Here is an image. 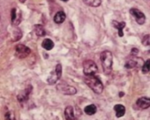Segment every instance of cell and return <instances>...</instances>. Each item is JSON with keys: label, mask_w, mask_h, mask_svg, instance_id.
I'll list each match as a JSON object with an SVG mask.
<instances>
[{"label": "cell", "mask_w": 150, "mask_h": 120, "mask_svg": "<svg viewBox=\"0 0 150 120\" xmlns=\"http://www.w3.org/2000/svg\"><path fill=\"white\" fill-rule=\"evenodd\" d=\"M102 65L103 71L105 75H110L112 71V65H113V55L109 50L103 51L100 56Z\"/></svg>", "instance_id": "6da1fadb"}, {"label": "cell", "mask_w": 150, "mask_h": 120, "mask_svg": "<svg viewBox=\"0 0 150 120\" xmlns=\"http://www.w3.org/2000/svg\"><path fill=\"white\" fill-rule=\"evenodd\" d=\"M85 83H87L89 88L96 94H101L104 89L101 81L99 80L95 75H91V76H87L84 78Z\"/></svg>", "instance_id": "7a4b0ae2"}, {"label": "cell", "mask_w": 150, "mask_h": 120, "mask_svg": "<svg viewBox=\"0 0 150 120\" xmlns=\"http://www.w3.org/2000/svg\"><path fill=\"white\" fill-rule=\"evenodd\" d=\"M83 72L86 76L95 75L98 71V66L92 60H86L83 62Z\"/></svg>", "instance_id": "3957f363"}, {"label": "cell", "mask_w": 150, "mask_h": 120, "mask_svg": "<svg viewBox=\"0 0 150 120\" xmlns=\"http://www.w3.org/2000/svg\"><path fill=\"white\" fill-rule=\"evenodd\" d=\"M56 89L58 91H59L61 93L64 95H73L77 93V89L74 86L68 85L65 82H61L59 83L56 86Z\"/></svg>", "instance_id": "277c9868"}, {"label": "cell", "mask_w": 150, "mask_h": 120, "mask_svg": "<svg viewBox=\"0 0 150 120\" xmlns=\"http://www.w3.org/2000/svg\"><path fill=\"white\" fill-rule=\"evenodd\" d=\"M31 53V50L23 44H17L15 47V55L20 59H24Z\"/></svg>", "instance_id": "5b68a950"}, {"label": "cell", "mask_w": 150, "mask_h": 120, "mask_svg": "<svg viewBox=\"0 0 150 120\" xmlns=\"http://www.w3.org/2000/svg\"><path fill=\"white\" fill-rule=\"evenodd\" d=\"M130 13L133 17L135 18L136 21L138 24L140 25H143L145 23L146 20V17L143 12H141L140 10H138L137 9H131L130 10Z\"/></svg>", "instance_id": "8992f818"}, {"label": "cell", "mask_w": 150, "mask_h": 120, "mask_svg": "<svg viewBox=\"0 0 150 120\" xmlns=\"http://www.w3.org/2000/svg\"><path fill=\"white\" fill-rule=\"evenodd\" d=\"M32 90V87L31 86H29L26 89H25L23 91L21 92V93L17 96V98H18L19 102L21 103V102L27 101L28 98H29V94L31 93Z\"/></svg>", "instance_id": "52a82bcc"}, {"label": "cell", "mask_w": 150, "mask_h": 120, "mask_svg": "<svg viewBox=\"0 0 150 120\" xmlns=\"http://www.w3.org/2000/svg\"><path fill=\"white\" fill-rule=\"evenodd\" d=\"M137 105L140 109H147L150 107V98L142 97L137 101Z\"/></svg>", "instance_id": "ba28073f"}, {"label": "cell", "mask_w": 150, "mask_h": 120, "mask_svg": "<svg viewBox=\"0 0 150 120\" xmlns=\"http://www.w3.org/2000/svg\"><path fill=\"white\" fill-rule=\"evenodd\" d=\"M21 20V14L20 13H17L16 9H13L11 10V22L13 25H18L20 23Z\"/></svg>", "instance_id": "9c48e42d"}, {"label": "cell", "mask_w": 150, "mask_h": 120, "mask_svg": "<svg viewBox=\"0 0 150 120\" xmlns=\"http://www.w3.org/2000/svg\"><path fill=\"white\" fill-rule=\"evenodd\" d=\"M112 25L113 26L114 28L118 29L119 31V35L120 37H122L124 35L123 33V29L126 26V23L125 22H117V21L113 20L112 22Z\"/></svg>", "instance_id": "30bf717a"}, {"label": "cell", "mask_w": 150, "mask_h": 120, "mask_svg": "<svg viewBox=\"0 0 150 120\" xmlns=\"http://www.w3.org/2000/svg\"><path fill=\"white\" fill-rule=\"evenodd\" d=\"M65 117L66 120L75 119V115L74 113V108L71 106H68L65 110Z\"/></svg>", "instance_id": "8fae6325"}, {"label": "cell", "mask_w": 150, "mask_h": 120, "mask_svg": "<svg viewBox=\"0 0 150 120\" xmlns=\"http://www.w3.org/2000/svg\"><path fill=\"white\" fill-rule=\"evenodd\" d=\"M114 110L116 111V116L117 118L123 116L126 113V107L122 104H116L114 106Z\"/></svg>", "instance_id": "7c38bea8"}, {"label": "cell", "mask_w": 150, "mask_h": 120, "mask_svg": "<svg viewBox=\"0 0 150 120\" xmlns=\"http://www.w3.org/2000/svg\"><path fill=\"white\" fill-rule=\"evenodd\" d=\"M65 14L63 11H59L56 14L55 17H54V21L56 23H62L65 21Z\"/></svg>", "instance_id": "4fadbf2b"}, {"label": "cell", "mask_w": 150, "mask_h": 120, "mask_svg": "<svg viewBox=\"0 0 150 120\" xmlns=\"http://www.w3.org/2000/svg\"><path fill=\"white\" fill-rule=\"evenodd\" d=\"M42 47L47 50H52L54 47V43L52 40L49 39V38H46L42 42Z\"/></svg>", "instance_id": "5bb4252c"}, {"label": "cell", "mask_w": 150, "mask_h": 120, "mask_svg": "<svg viewBox=\"0 0 150 120\" xmlns=\"http://www.w3.org/2000/svg\"><path fill=\"white\" fill-rule=\"evenodd\" d=\"M85 113L89 115V116H92L93 114H95L97 111L96 106L94 104H90V105L87 106L84 109Z\"/></svg>", "instance_id": "9a60e30c"}, {"label": "cell", "mask_w": 150, "mask_h": 120, "mask_svg": "<svg viewBox=\"0 0 150 120\" xmlns=\"http://www.w3.org/2000/svg\"><path fill=\"white\" fill-rule=\"evenodd\" d=\"M35 32L36 35L39 37H43L46 35L45 29L43 26L41 25H35Z\"/></svg>", "instance_id": "2e32d148"}, {"label": "cell", "mask_w": 150, "mask_h": 120, "mask_svg": "<svg viewBox=\"0 0 150 120\" xmlns=\"http://www.w3.org/2000/svg\"><path fill=\"white\" fill-rule=\"evenodd\" d=\"M87 5L92 7H98L101 5V0H83Z\"/></svg>", "instance_id": "e0dca14e"}, {"label": "cell", "mask_w": 150, "mask_h": 120, "mask_svg": "<svg viewBox=\"0 0 150 120\" xmlns=\"http://www.w3.org/2000/svg\"><path fill=\"white\" fill-rule=\"evenodd\" d=\"M21 38H22V32L19 29H15V31L14 32V35H13L14 42H17Z\"/></svg>", "instance_id": "ac0fdd59"}, {"label": "cell", "mask_w": 150, "mask_h": 120, "mask_svg": "<svg viewBox=\"0 0 150 120\" xmlns=\"http://www.w3.org/2000/svg\"><path fill=\"white\" fill-rule=\"evenodd\" d=\"M150 71V59L146 60L145 63L143 65L142 68V72L143 74H147L148 72H149Z\"/></svg>", "instance_id": "d6986e66"}, {"label": "cell", "mask_w": 150, "mask_h": 120, "mask_svg": "<svg viewBox=\"0 0 150 120\" xmlns=\"http://www.w3.org/2000/svg\"><path fill=\"white\" fill-rule=\"evenodd\" d=\"M137 65V62L136 60H129L128 62H126V69H133L134 67Z\"/></svg>", "instance_id": "ffe728a7"}, {"label": "cell", "mask_w": 150, "mask_h": 120, "mask_svg": "<svg viewBox=\"0 0 150 120\" xmlns=\"http://www.w3.org/2000/svg\"><path fill=\"white\" fill-rule=\"evenodd\" d=\"M62 65H61V64H58L56 66V69H55V72L56 74L57 75L58 77L59 78H61V77H62Z\"/></svg>", "instance_id": "44dd1931"}, {"label": "cell", "mask_w": 150, "mask_h": 120, "mask_svg": "<svg viewBox=\"0 0 150 120\" xmlns=\"http://www.w3.org/2000/svg\"><path fill=\"white\" fill-rule=\"evenodd\" d=\"M142 44L144 46L150 45V35H146L143 38Z\"/></svg>", "instance_id": "7402d4cb"}, {"label": "cell", "mask_w": 150, "mask_h": 120, "mask_svg": "<svg viewBox=\"0 0 150 120\" xmlns=\"http://www.w3.org/2000/svg\"><path fill=\"white\" fill-rule=\"evenodd\" d=\"M138 53V50L137 48H133L131 50V54L132 55H137Z\"/></svg>", "instance_id": "603a6c76"}, {"label": "cell", "mask_w": 150, "mask_h": 120, "mask_svg": "<svg viewBox=\"0 0 150 120\" xmlns=\"http://www.w3.org/2000/svg\"><path fill=\"white\" fill-rule=\"evenodd\" d=\"M26 1V0H20V2L21 3H24Z\"/></svg>", "instance_id": "cb8c5ba5"}, {"label": "cell", "mask_w": 150, "mask_h": 120, "mask_svg": "<svg viewBox=\"0 0 150 120\" xmlns=\"http://www.w3.org/2000/svg\"><path fill=\"white\" fill-rule=\"evenodd\" d=\"M122 95H124V93H122V92H120V94H119V96L121 97Z\"/></svg>", "instance_id": "d4e9b609"}, {"label": "cell", "mask_w": 150, "mask_h": 120, "mask_svg": "<svg viewBox=\"0 0 150 120\" xmlns=\"http://www.w3.org/2000/svg\"><path fill=\"white\" fill-rule=\"evenodd\" d=\"M6 120H15V119H6Z\"/></svg>", "instance_id": "484cf974"}, {"label": "cell", "mask_w": 150, "mask_h": 120, "mask_svg": "<svg viewBox=\"0 0 150 120\" xmlns=\"http://www.w3.org/2000/svg\"><path fill=\"white\" fill-rule=\"evenodd\" d=\"M61 1H63V2H68V0H61Z\"/></svg>", "instance_id": "4316f807"}, {"label": "cell", "mask_w": 150, "mask_h": 120, "mask_svg": "<svg viewBox=\"0 0 150 120\" xmlns=\"http://www.w3.org/2000/svg\"><path fill=\"white\" fill-rule=\"evenodd\" d=\"M149 53H150V50H149Z\"/></svg>", "instance_id": "83f0119b"}]
</instances>
